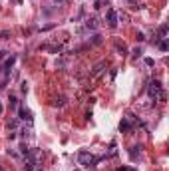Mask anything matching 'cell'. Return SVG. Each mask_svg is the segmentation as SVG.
I'll use <instances>...</instances> for the list:
<instances>
[{
    "label": "cell",
    "mask_w": 169,
    "mask_h": 171,
    "mask_svg": "<svg viewBox=\"0 0 169 171\" xmlns=\"http://www.w3.org/2000/svg\"><path fill=\"white\" fill-rule=\"evenodd\" d=\"M147 94H149V98L153 102H157V100H163L165 98V94H163V86H161V82L159 80H153L149 84V90H147Z\"/></svg>",
    "instance_id": "7a4b0ae2"
},
{
    "label": "cell",
    "mask_w": 169,
    "mask_h": 171,
    "mask_svg": "<svg viewBox=\"0 0 169 171\" xmlns=\"http://www.w3.org/2000/svg\"><path fill=\"white\" fill-rule=\"evenodd\" d=\"M104 157H96L92 155V153H88V151H80L78 153V161H80V165L84 167H96L97 161H101Z\"/></svg>",
    "instance_id": "6da1fadb"
},
{
    "label": "cell",
    "mask_w": 169,
    "mask_h": 171,
    "mask_svg": "<svg viewBox=\"0 0 169 171\" xmlns=\"http://www.w3.org/2000/svg\"><path fill=\"white\" fill-rule=\"evenodd\" d=\"M0 74H2V66H0Z\"/></svg>",
    "instance_id": "83f0119b"
},
{
    "label": "cell",
    "mask_w": 169,
    "mask_h": 171,
    "mask_svg": "<svg viewBox=\"0 0 169 171\" xmlns=\"http://www.w3.org/2000/svg\"><path fill=\"white\" fill-rule=\"evenodd\" d=\"M8 36H10V32H8V30H2V32H0V40H6Z\"/></svg>",
    "instance_id": "ffe728a7"
},
{
    "label": "cell",
    "mask_w": 169,
    "mask_h": 171,
    "mask_svg": "<svg viewBox=\"0 0 169 171\" xmlns=\"http://www.w3.org/2000/svg\"><path fill=\"white\" fill-rule=\"evenodd\" d=\"M18 115H20V119H22V121H26V124H32V121H34V118H32V111H30V109H26L24 105H20V109H18Z\"/></svg>",
    "instance_id": "3957f363"
},
{
    "label": "cell",
    "mask_w": 169,
    "mask_h": 171,
    "mask_svg": "<svg viewBox=\"0 0 169 171\" xmlns=\"http://www.w3.org/2000/svg\"><path fill=\"white\" fill-rule=\"evenodd\" d=\"M8 153H10L12 157H18V151H16V149H8Z\"/></svg>",
    "instance_id": "603a6c76"
},
{
    "label": "cell",
    "mask_w": 169,
    "mask_h": 171,
    "mask_svg": "<svg viewBox=\"0 0 169 171\" xmlns=\"http://www.w3.org/2000/svg\"><path fill=\"white\" fill-rule=\"evenodd\" d=\"M141 54H143V52H141V48H139V46H135L133 50H131V56H133V58H139Z\"/></svg>",
    "instance_id": "9a60e30c"
},
{
    "label": "cell",
    "mask_w": 169,
    "mask_h": 171,
    "mask_svg": "<svg viewBox=\"0 0 169 171\" xmlns=\"http://www.w3.org/2000/svg\"><path fill=\"white\" fill-rule=\"evenodd\" d=\"M139 153H141V145H133L129 155H131V159H135V157H139Z\"/></svg>",
    "instance_id": "30bf717a"
},
{
    "label": "cell",
    "mask_w": 169,
    "mask_h": 171,
    "mask_svg": "<svg viewBox=\"0 0 169 171\" xmlns=\"http://www.w3.org/2000/svg\"><path fill=\"white\" fill-rule=\"evenodd\" d=\"M97 26H100V22H97L96 18H88L86 20V28H84V30H86V32H88V30H97Z\"/></svg>",
    "instance_id": "5b68a950"
},
{
    "label": "cell",
    "mask_w": 169,
    "mask_h": 171,
    "mask_svg": "<svg viewBox=\"0 0 169 171\" xmlns=\"http://www.w3.org/2000/svg\"><path fill=\"white\" fill-rule=\"evenodd\" d=\"M22 169L24 171H34L36 169V163L30 159V157H24V163H22Z\"/></svg>",
    "instance_id": "8992f818"
},
{
    "label": "cell",
    "mask_w": 169,
    "mask_h": 171,
    "mask_svg": "<svg viewBox=\"0 0 169 171\" xmlns=\"http://www.w3.org/2000/svg\"><path fill=\"white\" fill-rule=\"evenodd\" d=\"M106 68V62H100V64H96V68H94V72H92V78H96V76H100L101 74V70Z\"/></svg>",
    "instance_id": "ba28073f"
},
{
    "label": "cell",
    "mask_w": 169,
    "mask_h": 171,
    "mask_svg": "<svg viewBox=\"0 0 169 171\" xmlns=\"http://www.w3.org/2000/svg\"><path fill=\"white\" fill-rule=\"evenodd\" d=\"M16 127H18V121H16V119H12V121H8V129H12V131H14Z\"/></svg>",
    "instance_id": "d6986e66"
},
{
    "label": "cell",
    "mask_w": 169,
    "mask_h": 171,
    "mask_svg": "<svg viewBox=\"0 0 169 171\" xmlns=\"http://www.w3.org/2000/svg\"><path fill=\"white\" fill-rule=\"evenodd\" d=\"M106 20H107V24H110L111 28H116L117 24H120V20H117V12L113 8H110L107 10V14H106Z\"/></svg>",
    "instance_id": "277c9868"
},
{
    "label": "cell",
    "mask_w": 169,
    "mask_h": 171,
    "mask_svg": "<svg viewBox=\"0 0 169 171\" xmlns=\"http://www.w3.org/2000/svg\"><path fill=\"white\" fill-rule=\"evenodd\" d=\"M120 171H135V169H131V167H120Z\"/></svg>",
    "instance_id": "d4e9b609"
},
{
    "label": "cell",
    "mask_w": 169,
    "mask_h": 171,
    "mask_svg": "<svg viewBox=\"0 0 169 171\" xmlns=\"http://www.w3.org/2000/svg\"><path fill=\"white\" fill-rule=\"evenodd\" d=\"M97 44H101V36L100 34H94L92 40H90V46H97Z\"/></svg>",
    "instance_id": "8fae6325"
},
{
    "label": "cell",
    "mask_w": 169,
    "mask_h": 171,
    "mask_svg": "<svg viewBox=\"0 0 169 171\" xmlns=\"http://www.w3.org/2000/svg\"><path fill=\"white\" fill-rule=\"evenodd\" d=\"M116 50H117V52H121V54H126V52H127V48L123 46V44H120V42H116Z\"/></svg>",
    "instance_id": "2e32d148"
},
{
    "label": "cell",
    "mask_w": 169,
    "mask_h": 171,
    "mask_svg": "<svg viewBox=\"0 0 169 171\" xmlns=\"http://www.w3.org/2000/svg\"><path fill=\"white\" fill-rule=\"evenodd\" d=\"M20 92H22V94H28V82H22V84H20Z\"/></svg>",
    "instance_id": "e0dca14e"
},
{
    "label": "cell",
    "mask_w": 169,
    "mask_h": 171,
    "mask_svg": "<svg viewBox=\"0 0 169 171\" xmlns=\"http://www.w3.org/2000/svg\"><path fill=\"white\" fill-rule=\"evenodd\" d=\"M0 114H2V105H0Z\"/></svg>",
    "instance_id": "4316f807"
},
{
    "label": "cell",
    "mask_w": 169,
    "mask_h": 171,
    "mask_svg": "<svg viewBox=\"0 0 169 171\" xmlns=\"http://www.w3.org/2000/svg\"><path fill=\"white\" fill-rule=\"evenodd\" d=\"M14 62H16V56H10L8 60H6V62L2 64V70H10V68L14 66Z\"/></svg>",
    "instance_id": "9c48e42d"
},
{
    "label": "cell",
    "mask_w": 169,
    "mask_h": 171,
    "mask_svg": "<svg viewBox=\"0 0 169 171\" xmlns=\"http://www.w3.org/2000/svg\"><path fill=\"white\" fill-rule=\"evenodd\" d=\"M20 133H22V137H24V139L32 137V129H30V127H22V129H20Z\"/></svg>",
    "instance_id": "7c38bea8"
},
{
    "label": "cell",
    "mask_w": 169,
    "mask_h": 171,
    "mask_svg": "<svg viewBox=\"0 0 169 171\" xmlns=\"http://www.w3.org/2000/svg\"><path fill=\"white\" fill-rule=\"evenodd\" d=\"M131 127H133V125L129 124V119H121V124H120V131H121V133L131 131Z\"/></svg>",
    "instance_id": "52a82bcc"
},
{
    "label": "cell",
    "mask_w": 169,
    "mask_h": 171,
    "mask_svg": "<svg viewBox=\"0 0 169 171\" xmlns=\"http://www.w3.org/2000/svg\"><path fill=\"white\" fill-rule=\"evenodd\" d=\"M145 40V34L143 32H137V42H143Z\"/></svg>",
    "instance_id": "44dd1931"
},
{
    "label": "cell",
    "mask_w": 169,
    "mask_h": 171,
    "mask_svg": "<svg viewBox=\"0 0 169 171\" xmlns=\"http://www.w3.org/2000/svg\"><path fill=\"white\" fill-rule=\"evenodd\" d=\"M157 34H159V38H165V34H167V24H163V26H159V30H157Z\"/></svg>",
    "instance_id": "5bb4252c"
},
{
    "label": "cell",
    "mask_w": 169,
    "mask_h": 171,
    "mask_svg": "<svg viewBox=\"0 0 169 171\" xmlns=\"http://www.w3.org/2000/svg\"><path fill=\"white\" fill-rule=\"evenodd\" d=\"M54 2H56V4H64V2H66V0H54Z\"/></svg>",
    "instance_id": "484cf974"
},
{
    "label": "cell",
    "mask_w": 169,
    "mask_h": 171,
    "mask_svg": "<svg viewBox=\"0 0 169 171\" xmlns=\"http://www.w3.org/2000/svg\"><path fill=\"white\" fill-rule=\"evenodd\" d=\"M76 171H80V169H76Z\"/></svg>",
    "instance_id": "f1b7e54d"
},
{
    "label": "cell",
    "mask_w": 169,
    "mask_h": 171,
    "mask_svg": "<svg viewBox=\"0 0 169 171\" xmlns=\"http://www.w3.org/2000/svg\"><path fill=\"white\" fill-rule=\"evenodd\" d=\"M159 48L165 52V50H167V42H165V40H163V42H159Z\"/></svg>",
    "instance_id": "7402d4cb"
},
{
    "label": "cell",
    "mask_w": 169,
    "mask_h": 171,
    "mask_svg": "<svg viewBox=\"0 0 169 171\" xmlns=\"http://www.w3.org/2000/svg\"><path fill=\"white\" fill-rule=\"evenodd\" d=\"M4 56H6V52H4V50H0V62L4 60Z\"/></svg>",
    "instance_id": "cb8c5ba5"
},
{
    "label": "cell",
    "mask_w": 169,
    "mask_h": 171,
    "mask_svg": "<svg viewBox=\"0 0 169 171\" xmlns=\"http://www.w3.org/2000/svg\"><path fill=\"white\" fill-rule=\"evenodd\" d=\"M64 102H66V98H60V100H56V102H54V108H62Z\"/></svg>",
    "instance_id": "ac0fdd59"
},
{
    "label": "cell",
    "mask_w": 169,
    "mask_h": 171,
    "mask_svg": "<svg viewBox=\"0 0 169 171\" xmlns=\"http://www.w3.org/2000/svg\"><path fill=\"white\" fill-rule=\"evenodd\" d=\"M8 104H10V109H16V108H18V100H16V95H10Z\"/></svg>",
    "instance_id": "4fadbf2b"
}]
</instances>
